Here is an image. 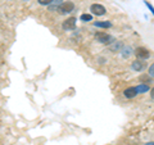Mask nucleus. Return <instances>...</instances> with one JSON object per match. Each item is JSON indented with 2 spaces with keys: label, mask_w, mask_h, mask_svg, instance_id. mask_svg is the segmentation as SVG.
<instances>
[{
  "label": "nucleus",
  "mask_w": 154,
  "mask_h": 145,
  "mask_svg": "<svg viewBox=\"0 0 154 145\" xmlns=\"http://www.w3.org/2000/svg\"><path fill=\"white\" fill-rule=\"evenodd\" d=\"M95 27H100V28H110L112 27V23L109 21H104V22H94Z\"/></svg>",
  "instance_id": "obj_9"
},
{
  "label": "nucleus",
  "mask_w": 154,
  "mask_h": 145,
  "mask_svg": "<svg viewBox=\"0 0 154 145\" xmlns=\"http://www.w3.org/2000/svg\"><path fill=\"white\" fill-rule=\"evenodd\" d=\"M121 49H122V42H118V41H116L114 44L110 46V50H112V51H118Z\"/></svg>",
  "instance_id": "obj_12"
},
{
  "label": "nucleus",
  "mask_w": 154,
  "mask_h": 145,
  "mask_svg": "<svg viewBox=\"0 0 154 145\" xmlns=\"http://www.w3.org/2000/svg\"><path fill=\"white\" fill-rule=\"evenodd\" d=\"M139 93H137V90H136V86H132V88H127V89H125L123 91V95H125V98H127V99H132L135 98Z\"/></svg>",
  "instance_id": "obj_6"
},
{
  "label": "nucleus",
  "mask_w": 154,
  "mask_h": 145,
  "mask_svg": "<svg viewBox=\"0 0 154 145\" xmlns=\"http://www.w3.org/2000/svg\"><path fill=\"white\" fill-rule=\"evenodd\" d=\"M145 5L149 8V11H150L152 12V14H153V16H154V7L152 5V4L150 3H149V2H146V0H145Z\"/></svg>",
  "instance_id": "obj_17"
},
{
  "label": "nucleus",
  "mask_w": 154,
  "mask_h": 145,
  "mask_svg": "<svg viewBox=\"0 0 154 145\" xmlns=\"http://www.w3.org/2000/svg\"><path fill=\"white\" fill-rule=\"evenodd\" d=\"M75 11V4L72 2H63L59 5V8H58V12H59L60 14H68V13H72Z\"/></svg>",
  "instance_id": "obj_2"
},
{
  "label": "nucleus",
  "mask_w": 154,
  "mask_h": 145,
  "mask_svg": "<svg viewBox=\"0 0 154 145\" xmlns=\"http://www.w3.org/2000/svg\"><path fill=\"white\" fill-rule=\"evenodd\" d=\"M150 98H152V99H154V88L150 90Z\"/></svg>",
  "instance_id": "obj_18"
},
{
  "label": "nucleus",
  "mask_w": 154,
  "mask_h": 145,
  "mask_svg": "<svg viewBox=\"0 0 154 145\" xmlns=\"http://www.w3.org/2000/svg\"><path fill=\"white\" fill-rule=\"evenodd\" d=\"M136 90L139 94H144V93H148L149 91V86L146 84H140L139 86H136Z\"/></svg>",
  "instance_id": "obj_10"
},
{
  "label": "nucleus",
  "mask_w": 154,
  "mask_h": 145,
  "mask_svg": "<svg viewBox=\"0 0 154 145\" xmlns=\"http://www.w3.org/2000/svg\"><path fill=\"white\" fill-rule=\"evenodd\" d=\"M90 12H91V14H94V16L102 17V16H104V14L107 13V9H105V7H104V5H102V4L95 3V4H91V7H90Z\"/></svg>",
  "instance_id": "obj_3"
},
{
  "label": "nucleus",
  "mask_w": 154,
  "mask_h": 145,
  "mask_svg": "<svg viewBox=\"0 0 154 145\" xmlns=\"http://www.w3.org/2000/svg\"><path fill=\"white\" fill-rule=\"evenodd\" d=\"M148 75L152 77V79H154V63L150 64V67H149V69H148Z\"/></svg>",
  "instance_id": "obj_16"
},
{
  "label": "nucleus",
  "mask_w": 154,
  "mask_h": 145,
  "mask_svg": "<svg viewBox=\"0 0 154 145\" xmlns=\"http://www.w3.org/2000/svg\"><path fill=\"white\" fill-rule=\"evenodd\" d=\"M95 40L100 42V44H112V36L108 35L107 32H103V31H100V32H96L95 33Z\"/></svg>",
  "instance_id": "obj_1"
},
{
  "label": "nucleus",
  "mask_w": 154,
  "mask_h": 145,
  "mask_svg": "<svg viewBox=\"0 0 154 145\" xmlns=\"http://www.w3.org/2000/svg\"><path fill=\"white\" fill-rule=\"evenodd\" d=\"M37 3L40 4V5H50L53 3V0H37Z\"/></svg>",
  "instance_id": "obj_15"
},
{
  "label": "nucleus",
  "mask_w": 154,
  "mask_h": 145,
  "mask_svg": "<svg viewBox=\"0 0 154 145\" xmlns=\"http://www.w3.org/2000/svg\"><path fill=\"white\" fill-rule=\"evenodd\" d=\"M80 19H81L82 22H90V21H93V14H88V13L81 14Z\"/></svg>",
  "instance_id": "obj_11"
},
{
  "label": "nucleus",
  "mask_w": 154,
  "mask_h": 145,
  "mask_svg": "<svg viewBox=\"0 0 154 145\" xmlns=\"http://www.w3.org/2000/svg\"><path fill=\"white\" fill-rule=\"evenodd\" d=\"M146 145H154V143H148Z\"/></svg>",
  "instance_id": "obj_19"
},
{
  "label": "nucleus",
  "mask_w": 154,
  "mask_h": 145,
  "mask_svg": "<svg viewBox=\"0 0 154 145\" xmlns=\"http://www.w3.org/2000/svg\"><path fill=\"white\" fill-rule=\"evenodd\" d=\"M25 2H27V0H25Z\"/></svg>",
  "instance_id": "obj_20"
},
{
  "label": "nucleus",
  "mask_w": 154,
  "mask_h": 145,
  "mask_svg": "<svg viewBox=\"0 0 154 145\" xmlns=\"http://www.w3.org/2000/svg\"><path fill=\"white\" fill-rule=\"evenodd\" d=\"M132 54V49H131V48H125V49H122V57L123 58H128L130 55H131Z\"/></svg>",
  "instance_id": "obj_13"
},
{
  "label": "nucleus",
  "mask_w": 154,
  "mask_h": 145,
  "mask_svg": "<svg viewBox=\"0 0 154 145\" xmlns=\"http://www.w3.org/2000/svg\"><path fill=\"white\" fill-rule=\"evenodd\" d=\"M140 81H143V84H146V85H148V82H149V84L152 82V77L149 76V75H146V76H141V77H140Z\"/></svg>",
  "instance_id": "obj_14"
},
{
  "label": "nucleus",
  "mask_w": 154,
  "mask_h": 145,
  "mask_svg": "<svg viewBox=\"0 0 154 145\" xmlns=\"http://www.w3.org/2000/svg\"><path fill=\"white\" fill-rule=\"evenodd\" d=\"M76 21H77V19L75 17L67 18L66 21L62 23V28H63L64 31H73L76 28Z\"/></svg>",
  "instance_id": "obj_5"
},
{
  "label": "nucleus",
  "mask_w": 154,
  "mask_h": 145,
  "mask_svg": "<svg viewBox=\"0 0 154 145\" xmlns=\"http://www.w3.org/2000/svg\"><path fill=\"white\" fill-rule=\"evenodd\" d=\"M132 69L135 71V72H141L144 68H145V63H144L143 60H140V59H136V60H134L132 62Z\"/></svg>",
  "instance_id": "obj_7"
},
{
  "label": "nucleus",
  "mask_w": 154,
  "mask_h": 145,
  "mask_svg": "<svg viewBox=\"0 0 154 145\" xmlns=\"http://www.w3.org/2000/svg\"><path fill=\"white\" fill-rule=\"evenodd\" d=\"M135 55H136L137 59H140V60H146L150 58V51H149L146 48H137L136 50H135Z\"/></svg>",
  "instance_id": "obj_4"
},
{
  "label": "nucleus",
  "mask_w": 154,
  "mask_h": 145,
  "mask_svg": "<svg viewBox=\"0 0 154 145\" xmlns=\"http://www.w3.org/2000/svg\"><path fill=\"white\" fill-rule=\"evenodd\" d=\"M62 3H63V0H53V3L50 4V5H48V7H49V11L50 12L58 11V8H59V5Z\"/></svg>",
  "instance_id": "obj_8"
}]
</instances>
